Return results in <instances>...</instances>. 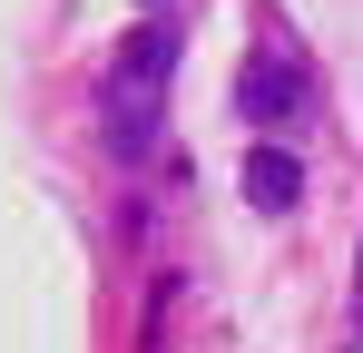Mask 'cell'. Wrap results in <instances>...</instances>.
Returning <instances> with one entry per match:
<instances>
[{
  "label": "cell",
  "mask_w": 363,
  "mask_h": 353,
  "mask_svg": "<svg viewBox=\"0 0 363 353\" xmlns=\"http://www.w3.org/2000/svg\"><path fill=\"white\" fill-rule=\"evenodd\" d=\"M295 196H304V167H295V147H255V157H245V206L285 216Z\"/></svg>",
  "instance_id": "6da1fadb"
},
{
  "label": "cell",
  "mask_w": 363,
  "mask_h": 353,
  "mask_svg": "<svg viewBox=\"0 0 363 353\" xmlns=\"http://www.w3.org/2000/svg\"><path fill=\"white\" fill-rule=\"evenodd\" d=\"M285 99H295V69H275V59H255V79H245V108H255V118H275Z\"/></svg>",
  "instance_id": "7a4b0ae2"
}]
</instances>
